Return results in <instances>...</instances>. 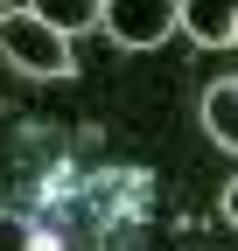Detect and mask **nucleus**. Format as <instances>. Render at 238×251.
<instances>
[{
	"mask_svg": "<svg viewBox=\"0 0 238 251\" xmlns=\"http://www.w3.org/2000/svg\"><path fill=\"white\" fill-rule=\"evenodd\" d=\"M203 133L238 153V84H210L203 91Z\"/></svg>",
	"mask_w": 238,
	"mask_h": 251,
	"instance_id": "nucleus-4",
	"label": "nucleus"
},
{
	"mask_svg": "<svg viewBox=\"0 0 238 251\" xmlns=\"http://www.w3.org/2000/svg\"><path fill=\"white\" fill-rule=\"evenodd\" d=\"M231 84H238V77H231Z\"/></svg>",
	"mask_w": 238,
	"mask_h": 251,
	"instance_id": "nucleus-8",
	"label": "nucleus"
},
{
	"mask_svg": "<svg viewBox=\"0 0 238 251\" xmlns=\"http://www.w3.org/2000/svg\"><path fill=\"white\" fill-rule=\"evenodd\" d=\"M224 224H231V230H238V175H231V181H224Z\"/></svg>",
	"mask_w": 238,
	"mask_h": 251,
	"instance_id": "nucleus-6",
	"label": "nucleus"
},
{
	"mask_svg": "<svg viewBox=\"0 0 238 251\" xmlns=\"http://www.w3.org/2000/svg\"><path fill=\"white\" fill-rule=\"evenodd\" d=\"M175 28L196 49H231V7H217V0H175Z\"/></svg>",
	"mask_w": 238,
	"mask_h": 251,
	"instance_id": "nucleus-3",
	"label": "nucleus"
},
{
	"mask_svg": "<svg viewBox=\"0 0 238 251\" xmlns=\"http://www.w3.org/2000/svg\"><path fill=\"white\" fill-rule=\"evenodd\" d=\"M105 35L119 49H154L175 35V0H105Z\"/></svg>",
	"mask_w": 238,
	"mask_h": 251,
	"instance_id": "nucleus-2",
	"label": "nucleus"
},
{
	"mask_svg": "<svg viewBox=\"0 0 238 251\" xmlns=\"http://www.w3.org/2000/svg\"><path fill=\"white\" fill-rule=\"evenodd\" d=\"M231 49H238V0H231Z\"/></svg>",
	"mask_w": 238,
	"mask_h": 251,
	"instance_id": "nucleus-7",
	"label": "nucleus"
},
{
	"mask_svg": "<svg viewBox=\"0 0 238 251\" xmlns=\"http://www.w3.org/2000/svg\"><path fill=\"white\" fill-rule=\"evenodd\" d=\"M28 7H35L49 28H56V35H77V28H91V21H105V0H28Z\"/></svg>",
	"mask_w": 238,
	"mask_h": 251,
	"instance_id": "nucleus-5",
	"label": "nucleus"
},
{
	"mask_svg": "<svg viewBox=\"0 0 238 251\" xmlns=\"http://www.w3.org/2000/svg\"><path fill=\"white\" fill-rule=\"evenodd\" d=\"M0 56L14 63L21 77H70L77 56L35 7H0Z\"/></svg>",
	"mask_w": 238,
	"mask_h": 251,
	"instance_id": "nucleus-1",
	"label": "nucleus"
}]
</instances>
